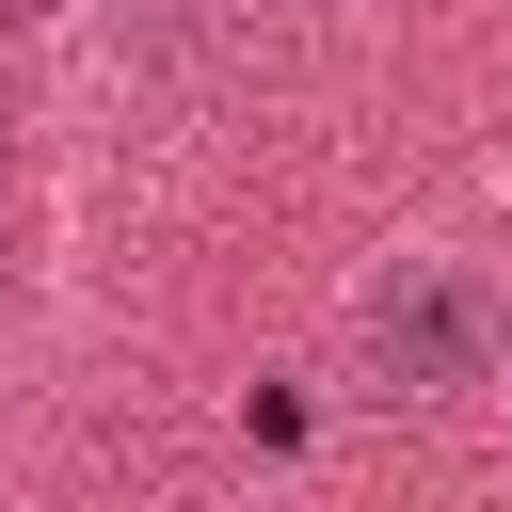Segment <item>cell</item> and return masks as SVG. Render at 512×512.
Masks as SVG:
<instances>
[{
    "label": "cell",
    "mask_w": 512,
    "mask_h": 512,
    "mask_svg": "<svg viewBox=\"0 0 512 512\" xmlns=\"http://www.w3.org/2000/svg\"><path fill=\"white\" fill-rule=\"evenodd\" d=\"M368 352H384V384H480L496 288H480V272H400V288L368 304Z\"/></svg>",
    "instance_id": "6da1fadb"
}]
</instances>
